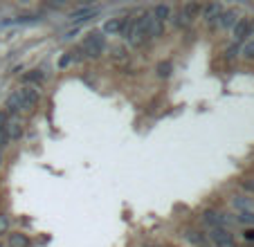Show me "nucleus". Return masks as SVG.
<instances>
[{
    "label": "nucleus",
    "mask_w": 254,
    "mask_h": 247,
    "mask_svg": "<svg viewBox=\"0 0 254 247\" xmlns=\"http://www.w3.org/2000/svg\"><path fill=\"white\" fill-rule=\"evenodd\" d=\"M43 79H45V74L41 70H32V72H27V74L23 76L25 83H41Z\"/></svg>",
    "instance_id": "14"
},
{
    "label": "nucleus",
    "mask_w": 254,
    "mask_h": 247,
    "mask_svg": "<svg viewBox=\"0 0 254 247\" xmlns=\"http://www.w3.org/2000/svg\"><path fill=\"white\" fill-rule=\"evenodd\" d=\"M209 236H211V243H214V247H236L234 241H232V236L223 227H214Z\"/></svg>",
    "instance_id": "4"
},
{
    "label": "nucleus",
    "mask_w": 254,
    "mask_h": 247,
    "mask_svg": "<svg viewBox=\"0 0 254 247\" xmlns=\"http://www.w3.org/2000/svg\"><path fill=\"white\" fill-rule=\"evenodd\" d=\"M2 162H5V157H2V151H0V167H2Z\"/></svg>",
    "instance_id": "26"
},
{
    "label": "nucleus",
    "mask_w": 254,
    "mask_h": 247,
    "mask_svg": "<svg viewBox=\"0 0 254 247\" xmlns=\"http://www.w3.org/2000/svg\"><path fill=\"white\" fill-rule=\"evenodd\" d=\"M81 50L88 54V57L99 59L101 54L106 52V38H104V34H101V32H90L86 36V41H83Z\"/></svg>",
    "instance_id": "1"
},
{
    "label": "nucleus",
    "mask_w": 254,
    "mask_h": 247,
    "mask_svg": "<svg viewBox=\"0 0 254 247\" xmlns=\"http://www.w3.org/2000/svg\"><path fill=\"white\" fill-rule=\"evenodd\" d=\"M202 9H205V7H202L200 2H187V5L183 7V11H185V14H187V16H191V18H196V16L200 14Z\"/></svg>",
    "instance_id": "13"
},
{
    "label": "nucleus",
    "mask_w": 254,
    "mask_h": 247,
    "mask_svg": "<svg viewBox=\"0 0 254 247\" xmlns=\"http://www.w3.org/2000/svg\"><path fill=\"white\" fill-rule=\"evenodd\" d=\"M7 142H9V137H7V135L5 133H0V146H5V144Z\"/></svg>",
    "instance_id": "24"
},
{
    "label": "nucleus",
    "mask_w": 254,
    "mask_h": 247,
    "mask_svg": "<svg viewBox=\"0 0 254 247\" xmlns=\"http://www.w3.org/2000/svg\"><path fill=\"white\" fill-rule=\"evenodd\" d=\"M248 34H250V20H239L234 25V38L236 41H243Z\"/></svg>",
    "instance_id": "9"
},
{
    "label": "nucleus",
    "mask_w": 254,
    "mask_h": 247,
    "mask_svg": "<svg viewBox=\"0 0 254 247\" xmlns=\"http://www.w3.org/2000/svg\"><path fill=\"white\" fill-rule=\"evenodd\" d=\"M111 59L115 63H122L128 59V50L124 48V45H115V48H111Z\"/></svg>",
    "instance_id": "10"
},
{
    "label": "nucleus",
    "mask_w": 254,
    "mask_h": 247,
    "mask_svg": "<svg viewBox=\"0 0 254 247\" xmlns=\"http://www.w3.org/2000/svg\"><path fill=\"white\" fill-rule=\"evenodd\" d=\"M245 238H254V232H252V229H248V232H245Z\"/></svg>",
    "instance_id": "25"
},
{
    "label": "nucleus",
    "mask_w": 254,
    "mask_h": 247,
    "mask_svg": "<svg viewBox=\"0 0 254 247\" xmlns=\"http://www.w3.org/2000/svg\"><path fill=\"white\" fill-rule=\"evenodd\" d=\"M122 25H124V18H111L104 25V34H108V36H117V34H122Z\"/></svg>",
    "instance_id": "6"
},
{
    "label": "nucleus",
    "mask_w": 254,
    "mask_h": 247,
    "mask_svg": "<svg viewBox=\"0 0 254 247\" xmlns=\"http://www.w3.org/2000/svg\"><path fill=\"white\" fill-rule=\"evenodd\" d=\"M234 52H239V48H234V45H230V48H227V59H232V57H234Z\"/></svg>",
    "instance_id": "23"
},
{
    "label": "nucleus",
    "mask_w": 254,
    "mask_h": 247,
    "mask_svg": "<svg viewBox=\"0 0 254 247\" xmlns=\"http://www.w3.org/2000/svg\"><path fill=\"white\" fill-rule=\"evenodd\" d=\"M5 135L9 139H18L20 135H23V124H20V119H9L7 122V126H5Z\"/></svg>",
    "instance_id": "5"
},
{
    "label": "nucleus",
    "mask_w": 254,
    "mask_h": 247,
    "mask_svg": "<svg viewBox=\"0 0 254 247\" xmlns=\"http://www.w3.org/2000/svg\"><path fill=\"white\" fill-rule=\"evenodd\" d=\"M29 238L25 234H9V247H29Z\"/></svg>",
    "instance_id": "11"
},
{
    "label": "nucleus",
    "mask_w": 254,
    "mask_h": 247,
    "mask_svg": "<svg viewBox=\"0 0 254 247\" xmlns=\"http://www.w3.org/2000/svg\"><path fill=\"white\" fill-rule=\"evenodd\" d=\"M187 241H191L193 245H198V247H200V245H205V241H202V236H198V232H193V229H189V232H187Z\"/></svg>",
    "instance_id": "16"
},
{
    "label": "nucleus",
    "mask_w": 254,
    "mask_h": 247,
    "mask_svg": "<svg viewBox=\"0 0 254 247\" xmlns=\"http://www.w3.org/2000/svg\"><path fill=\"white\" fill-rule=\"evenodd\" d=\"M205 11H207V20H211L216 14H221V5H209L205 7Z\"/></svg>",
    "instance_id": "19"
},
{
    "label": "nucleus",
    "mask_w": 254,
    "mask_h": 247,
    "mask_svg": "<svg viewBox=\"0 0 254 247\" xmlns=\"http://www.w3.org/2000/svg\"><path fill=\"white\" fill-rule=\"evenodd\" d=\"M142 20H144V27H146V41H158L164 34V23H160L153 14H144Z\"/></svg>",
    "instance_id": "3"
},
{
    "label": "nucleus",
    "mask_w": 254,
    "mask_h": 247,
    "mask_svg": "<svg viewBox=\"0 0 254 247\" xmlns=\"http://www.w3.org/2000/svg\"><path fill=\"white\" fill-rule=\"evenodd\" d=\"M200 247H209V245H207V243H205V245H200Z\"/></svg>",
    "instance_id": "27"
},
{
    "label": "nucleus",
    "mask_w": 254,
    "mask_h": 247,
    "mask_svg": "<svg viewBox=\"0 0 254 247\" xmlns=\"http://www.w3.org/2000/svg\"><path fill=\"white\" fill-rule=\"evenodd\" d=\"M18 99H20V110H25V113H32V110L39 106V101H41V92H39V88L23 86L18 90Z\"/></svg>",
    "instance_id": "2"
},
{
    "label": "nucleus",
    "mask_w": 254,
    "mask_h": 247,
    "mask_svg": "<svg viewBox=\"0 0 254 247\" xmlns=\"http://www.w3.org/2000/svg\"><path fill=\"white\" fill-rule=\"evenodd\" d=\"M153 16L160 20V23H164V20H167L169 16H171V9H169L167 5H158V7L153 9Z\"/></svg>",
    "instance_id": "15"
},
{
    "label": "nucleus",
    "mask_w": 254,
    "mask_h": 247,
    "mask_svg": "<svg viewBox=\"0 0 254 247\" xmlns=\"http://www.w3.org/2000/svg\"><path fill=\"white\" fill-rule=\"evenodd\" d=\"M158 74L160 76H169V74H171V61L160 63V65H158Z\"/></svg>",
    "instance_id": "18"
},
{
    "label": "nucleus",
    "mask_w": 254,
    "mask_h": 247,
    "mask_svg": "<svg viewBox=\"0 0 254 247\" xmlns=\"http://www.w3.org/2000/svg\"><path fill=\"white\" fill-rule=\"evenodd\" d=\"M173 23H176V27H189V25L193 23V18H191V16H187L183 9H180L176 16H173Z\"/></svg>",
    "instance_id": "12"
},
{
    "label": "nucleus",
    "mask_w": 254,
    "mask_h": 247,
    "mask_svg": "<svg viewBox=\"0 0 254 247\" xmlns=\"http://www.w3.org/2000/svg\"><path fill=\"white\" fill-rule=\"evenodd\" d=\"M245 57H248V59H254V43L245 45Z\"/></svg>",
    "instance_id": "21"
},
{
    "label": "nucleus",
    "mask_w": 254,
    "mask_h": 247,
    "mask_svg": "<svg viewBox=\"0 0 254 247\" xmlns=\"http://www.w3.org/2000/svg\"><path fill=\"white\" fill-rule=\"evenodd\" d=\"M5 113L7 115H16V113H20V99H18V92H14V95H9L7 97V101H5Z\"/></svg>",
    "instance_id": "7"
},
{
    "label": "nucleus",
    "mask_w": 254,
    "mask_h": 247,
    "mask_svg": "<svg viewBox=\"0 0 254 247\" xmlns=\"http://www.w3.org/2000/svg\"><path fill=\"white\" fill-rule=\"evenodd\" d=\"M7 225H9V220H7L5 216H0V232H2V229H7Z\"/></svg>",
    "instance_id": "22"
},
{
    "label": "nucleus",
    "mask_w": 254,
    "mask_h": 247,
    "mask_svg": "<svg viewBox=\"0 0 254 247\" xmlns=\"http://www.w3.org/2000/svg\"><path fill=\"white\" fill-rule=\"evenodd\" d=\"M97 14V9H92V7H83V9H74L70 14V18L72 20H88V18H92V16Z\"/></svg>",
    "instance_id": "8"
},
{
    "label": "nucleus",
    "mask_w": 254,
    "mask_h": 247,
    "mask_svg": "<svg viewBox=\"0 0 254 247\" xmlns=\"http://www.w3.org/2000/svg\"><path fill=\"white\" fill-rule=\"evenodd\" d=\"M7 122H9V115H7L5 110H0V133H5Z\"/></svg>",
    "instance_id": "20"
},
{
    "label": "nucleus",
    "mask_w": 254,
    "mask_h": 247,
    "mask_svg": "<svg viewBox=\"0 0 254 247\" xmlns=\"http://www.w3.org/2000/svg\"><path fill=\"white\" fill-rule=\"evenodd\" d=\"M234 20H236V14H234V11H227V14H223L221 25H223V27H230V25L234 23Z\"/></svg>",
    "instance_id": "17"
}]
</instances>
